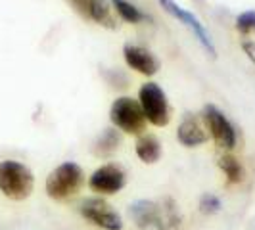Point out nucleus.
Here are the masks:
<instances>
[{
	"label": "nucleus",
	"mask_w": 255,
	"mask_h": 230,
	"mask_svg": "<svg viewBox=\"0 0 255 230\" xmlns=\"http://www.w3.org/2000/svg\"><path fill=\"white\" fill-rule=\"evenodd\" d=\"M128 211L138 229L179 230L180 227L179 207L169 198H165L163 202L138 200L130 205Z\"/></svg>",
	"instance_id": "1"
},
{
	"label": "nucleus",
	"mask_w": 255,
	"mask_h": 230,
	"mask_svg": "<svg viewBox=\"0 0 255 230\" xmlns=\"http://www.w3.org/2000/svg\"><path fill=\"white\" fill-rule=\"evenodd\" d=\"M35 186V177L31 169L19 161L6 159L0 163V192L15 202L27 200Z\"/></svg>",
	"instance_id": "2"
},
{
	"label": "nucleus",
	"mask_w": 255,
	"mask_h": 230,
	"mask_svg": "<svg viewBox=\"0 0 255 230\" xmlns=\"http://www.w3.org/2000/svg\"><path fill=\"white\" fill-rule=\"evenodd\" d=\"M85 184L83 169L77 163H62L56 167L46 179V194L52 200H67L81 192Z\"/></svg>",
	"instance_id": "3"
},
{
	"label": "nucleus",
	"mask_w": 255,
	"mask_h": 230,
	"mask_svg": "<svg viewBox=\"0 0 255 230\" xmlns=\"http://www.w3.org/2000/svg\"><path fill=\"white\" fill-rule=\"evenodd\" d=\"M110 119L115 127L127 134H140L146 127V115L142 112L140 102L132 100L128 96L117 98L112 104L110 110Z\"/></svg>",
	"instance_id": "4"
},
{
	"label": "nucleus",
	"mask_w": 255,
	"mask_h": 230,
	"mask_svg": "<svg viewBox=\"0 0 255 230\" xmlns=\"http://www.w3.org/2000/svg\"><path fill=\"white\" fill-rule=\"evenodd\" d=\"M138 102L146 121H150L155 127H165L171 121V110H169V102H167L165 92L161 90L159 85L155 83H146L142 85L140 92H138Z\"/></svg>",
	"instance_id": "5"
},
{
	"label": "nucleus",
	"mask_w": 255,
	"mask_h": 230,
	"mask_svg": "<svg viewBox=\"0 0 255 230\" xmlns=\"http://www.w3.org/2000/svg\"><path fill=\"white\" fill-rule=\"evenodd\" d=\"M204 123L205 128L211 132L213 140L217 142L219 148H234L236 146V130L232 127L229 119L225 117V114L219 110L217 106L209 104L204 108Z\"/></svg>",
	"instance_id": "6"
},
{
	"label": "nucleus",
	"mask_w": 255,
	"mask_h": 230,
	"mask_svg": "<svg viewBox=\"0 0 255 230\" xmlns=\"http://www.w3.org/2000/svg\"><path fill=\"white\" fill-rule=\"evenodd\" d=\"M81 215L85 219H89L92 225L100 227L104 230H121L123 223L121 217L117 215V211L112 209V205L106 204L100 198H89L81 204Z\"/></svg>",
	"instance_id": "7"
},
{
	"label": "nucleus",
	"mask_w": 255,
	"mask_h": 230,
	"mask_svg": "<svg viewBox=\"0 0 255 230\" xmlns=\"http://www.w3.org/2000/svg\"><path fill=\"white\" fill-rule=\"evenodd\" d=\"M159 4L163 6V10H165L167 13H171L173 17H177L184 27H188L192 33H194V37L200 40V44H202L211 56L217 54L215 44H213V40H211V37H209V33L205 31L204 23H202L194 13H190L188 10H184L182 6H179V4L173 2V0H159Z\"/></svg>",
	"instance_id": "8"
},
{
	"label": "nucleus",
	"mask_w": 255,
	"mask_h": 230,
	"mask_svg": "<svg viewBox=\"0 0 255 230\" xmlns=\"http://www.w3.org/2000/svg\"><path fill=\"white\" fill-rule=\"evenodd\" d=\"M89 186L98 194H115L125 186V171L114 163L102 165L92 173Z\"/></svg>",
	"instance_id": "9"
},
{
	"label": "nucleus",
	"mask_w": 255,
	"mask_h": 230,
	"mask_svg": "<svg viewBox=\"0 0 255 230\" xmlns=\"http://www.w3.org/2000/svg\"><path fill=\"white\" fill-rule=\"evenodd\" d=\"M123 54H125V62H127L128 67L136 69L142 75H155L157 69H159L157 58H155L150 50L142 48V46L127 44V46L123 48Z\"/></svg>",
	"instance_id": "10"
},
{
	"label": "nucleus",
	"mask_w": 255,
	"mask_h": 230,
	"mask_svg": "<svg viewBox=\"0 0 255 230\" xmlns=\"http://www.w3.org/2000/svg\"><path fill=\"white\" fill-rule=\"evenodd\" d=\"M177 138L182 146L186 148H194V146H200V144H205L207 142V132H205V127L202 125V121L194 115H186L182 119V123L179 125V130H177Z\"/></svg>",
	"instance_id": "11"
},
{
	"label": "nucleus",
	"mask_w": 255,
	"mask_h": 230,
	"mask_svg": "<svg viewBox=\"0 0 255 230\" xmlns=\"http://www.w3.org/2000/svg\"><path fill=\"white\" fill-rule=\"evenodd\" d=\"M73 4L92 21L106 27H115L112 8L108 6L106 0H73Z\"/></svg>",
	"instance_id": "12"
},
{
	"label": "nucleus",
	"mask_w": 255,
	"mask_h": 230,
	"mask_svg": "<svg viewBox=\"0 0 255 230\" xmlns=\"http://www.w3.org/2000/svg\"><path fill=\"white\" fill-rule=\"evenodd\" d=\"M136 155L144 163H155L161 155V144L153 134H144L136 142Z\"/></svg>",
	"instance_id": "13"
},
{
	"label": "nucleus",
	"mask_w": 255,
	"mask_h": 230,
	"mask_svg": "<svg viewBox=\"0 0 255 230\" xmlns=\"http://www.w3.org/2000/svg\"><path fill=\"white\" fill-rule=\"evenodd\" d=\"M119 136H117V132H115L114 128H106L102 134H100V138L96 140L94 144V153L98 155V157H106V155H110V153H114L117 150V146H119Z\"/></svg>",
	"instance_id": "14"
},
{
	"label": "nucleus",
	"mask_w": 255,
	"mask_h": 230,
	"mask_svg": "<svg viewBox=\"0 0 255 230\" xmlns=\"http://www.w3.org/2000/svg\"><path fill=\"white\" fill-rule=\"evenodd\" d=\"M112 6H114L115 12L119 13V17L128 21V23H140L146 19V15L134 4H130L127 0H112Z\"/></svg>",
	"instance_id": "15"
},
{
	"label": "nucleus",
	"mask_w": 255,
	"mask_h": 230,
	"mask_svg": "<svg viewBox=\"0 0 255 230\" xmlns=\"http://www.w3.org/2000/svg\"><path fill=\"white\" fill-rule=\"evenodd\" d=\"M219 167L223 169V173L227 175V179L230 182H240L244 179V169L240 165V161L232 155H225L219 159Z\"/></svg>",
	"instance_id": "16"
},
{
	"label": "nucleus",
	"mask_w": 255,
	"mask_h": 230,
	"mask_svg": "<svg viewBox=\"0 0 255 230\" xmlns=\"http://www.w3.org/2000/svg\"><path fill=\"white\" fill-rule=\"evenodd\" d=\"M236 29L242 33V35H248L255 31V12H244L236 17Z\"/></svg>",
	"instance_id": "17"
},
{
	"label": "nucleus",
	"mask_w": 255,
	"mask_h": 230,
	"mask_svg": "<svg viewBox=\"0 0 255 230\" xmlns=\"http://www.w3.org/2000/svg\"><path fill=\"white\" fill-rule=\"evenodd\" d=\"M200 209H202V213H217L221 209V202L213 194H204L200 200Z\"/></svg>",
	"instance_id": "18"
}]
</instances>
